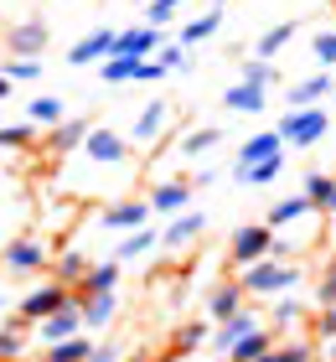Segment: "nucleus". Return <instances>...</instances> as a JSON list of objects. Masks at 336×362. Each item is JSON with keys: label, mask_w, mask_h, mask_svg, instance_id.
Segmentation results:
<instances>
[{"label": "nucleus", "mask_w": 336, "mask_h": 362, "mask_svg": "<svg viewBox=\"0 0 336 362\" xmlns=\"http://www.w3.org/2000/svg\"><path fill=\"white\" fill-rule=\"evenodd\" d=\"M300 279H306V269L295 259H259V264L238 269V290L254 295V300H279V295L300 290Z\"/></svg>", "instance_id": "1"}, {"label": "nucleus", "mask_w": 336, "mask_h": 362, "mask_svg": "<svg viewBox=\"0 0 336 362\" xmlns=\"http://www.w3.org/2000/svg\"><path fill=\"white\" fill-rule=\"evenodd\" d=\"M0 264H6L11 274L31 279V274L52 269V249H47V238H37V233H21V238H11V243H6V254H0Z\"/></svg>", "instance_id": "2"}, {"label": "nucleus", "mask_w": 336, "mask_h": 362, "mask_svg": "<svg viewBox=\"0 0 336 362\" xmlns=\"http://www.w3.org/2000/svg\"><path fill=\"white\" fill-rule=\"evenodd\" d=\"M176 124V109L166 104V98H150V104L134 114L129 124V145H140V151H156V140H166V129Z\"/></svg>", "instance_id": "3"}, {"label": "nucleus", "mask_w": 336, "mask_h": 362, "mask_svg": "<svg viewBox=\"0 0 336 362\" xmlns=\"http://www.w3.org/2000/svg\"><path fill=\"white\" fill-rule=\"evenodd\" d=\"M62 305H73V290H67V285H57V279H42L37 290H26V295H21L16 316H21L26 326H37V321H47V316H52V310H62Z\"/></svg>", "instance_id": "4"}, {"label": "nucleus", "mask_w": 336, "mask_h": 362, "mask_svg": "<svg viewBox=\"0 0 336 362\" xmlns=\"http://www.w3.org/2000/svg\"><path fill=\"white\" fill-rule=\"evenodd\" d=\"M78 151H83L88 166H104V171L129 166V140L120 135V129H88V140H83Z\"/></svg>", "instance_id": "5"}, {"label": "nucleus", "mask_w": 336, "mask_h": 362, "mask_svg": "<svg viewBox=\"0 0 336 362\" xmlns=\"http://www.w3.org/2000/svg\"><path fill=\"white\" fill-rule=\"evenodd\" d=\"M326 129H331V119H326V109H284V119H279V140H290V145H315V140H326Z\"/></svg>", "instance_id": "6"}, {"label": "nucleus", "mask_w": 336, "mask_h": 362, "mask_svg": "<svg viewBox=\"0 0 336 362\" xmlns=\"http://www.w3.org/2000/svg\"><path fill=\"white\" fill-rule=\"evenodd\" d=\"M269 243H274V228L269 223H243L228 243V264H238V269L259 264V259H269Z\"/></svg>", "instance_id": "7"}, {"label": "nucleus", "mask_w": 336, "mask_h": 362, "mask_svg": "<svg viewBox=\"0 0 336 362\" xmlns=\"http://www.w3.org/2000/svg\"><path fill=\"white\" fill-rule=\"evenodd\" d=\"M145 223H150V202H140V197L109 202L98 212V228H109V233H134V228H145Z\"/></svg>", "instance_id": "8"}, {"label": "nucleus", "mask_w": 336, "mask_h": 362, "mask_svg": "<svg viewBox=\"0 0 336 362\" xmlns=\"http://www.w3.org/2000/svg\"><path fill=\"white\" fill-rule=\"evenodd\" d=\"M6 47H11V57H42V47H47V21H42V16L11 21V26H6Z\"/></svg>", "instance_id": "9"}, {"label": "nucleus", "mask_w": 336, "mask_h": 362, "mask_svg": "<svg viewBox=\"0 0 336 362\" xmlns=\"http://www.w3.org/2000/svg\"><path fill=\"white\" fill-rule=\"evenodd\" d=\"M156 47H161V31L156 26H124V31H114V52L109 57H156Z\"/></svg>", "instance_id": "10"}, {"label": "nucleus", "mask_w": 336, "mask_h": 362, "mask_svg": "<svg viewBox=\"0 0 336 362\" xmlns=\"http://www.w3.org/2000/svg\"><path fill=\"white\" fill-rule=\"evenodd\" d=\"M145 202H150V212H166V218H176V212L192 207V181H156Z\"/></svg>", "instance_id": "11"}, {"label": "nucleus", "mask_w": 336, "mask_h": 362, "mask_svg": "<svg viewBox=\"0 0 336 362\" xmlns=\"http://www.w3.org/2000/svg\"><path fill=\"white\" fill-rule=\"evenodd\" d=\"M120 274H124V264H114V259H104V264H88V274L73 285V300L83 305L88 295H109L114 285H120Z\"/></svg>", "instance_id": "12"}, {"label": "nucleus", "mask_w": 336, "mask_h": 362, "mask_svg": "<svg viewBox=\"0 0 336 362\" xmlns=\"http://www.w3.org/2000/svg\"><path fill=\"white\" fill-rule=\"evenodd\" d=\"M202 233H207V212H176V223L161 233V249H187V243H197Z\"/></svg>", "instance_id": "13"}, {"label": "nucleus", "mask_w": 336, "mask_h": 362, "mask_svg": "<svg viewBox=\"0 0 336 362\" xmlns=\"http://www.w3.org/2000/svg\"><path fill=\"white\" fill-rule=\"evenodd\" d=\"M37 332H42V347H47V341H67V337H78V332H83V305L73 300V305L52 310L47 321H37Z\"/></svg>", "instance_id": "14"}, {"label": "nucleus", "mask_w": 336, "mask_h": 362, "mask_svg": "<svg viewBox=\"0 0 336 362\" xmlns=\"http://www.w3.org/2000/svg\"><path fill=\"white\" fill-rule=\"evenodd\" d=\"M248 332H259V321H254V310H238V316H228V321H217V332H212V352L217 357H228Z\"/></svg>", "instance_id": "15"}, {"label": "nucleus", "mask_w": 336, "mask_h": 362, "mask_svg": "<svg viewBox=\"0 0 336 362\" xmlns=\"http://www.w3.org/2000/svg\"><path fill=\"white\" fill-rule=\"evenodd\" d=\"M269 156H284L279 129H259L254 140H243L238 145V166H233V171H248V166H259V160H269Z\"/></svg>", "instance_id": "16"}, {"label": "nucleus", "mask_w": 336, "mask_h": 362, "mask_svg": "<svg viewBox=\"0 0 336 362\" xmlns=\"http://www.w3.org/2000/svg\"><path fill=\"white\" fill-rule=\"evenodd\" d=\"M109 52H114V31H109V26H98V31H88L83 42L67 47V62H73V68H88V62L109 57Z\"/></svg>", "instance_id": "17"}, {"label": "nucleus", "mask_w": 336, "mask_h": 362, "mask_svg": "<svg viewBox=\"0 0 336 362\" xmlns=\"http://www.w3.org/2000/svg\"><path fill=\"white\" fill-rule=\"evenodd\" d=\"M300 218H321V212H315V202H311L306 192L279 197V202L269 207V228H274V233H279V228H290V223H300Z\"/></svg>", "instance_id": "18"}, {"label": "nucleus", "mask_w": 336, "mask_h": 362, "mask_svg": "<svg viewBox=\"0 0 336 362\" xmlns=\"http://www.w3.org/2000/svg\"><path fill=\"white\" fill-rule=\"evenodd\" d=\"M243 300H248V295L238 290V279H223V285L207 295V321H228V316H238Z\"/></svg>", "instance_id": "19"}, {"label": "nucleus", "mask_w": 336, "mask_h": 362, "mask_svg": "<svg viewBox=\"0 0 336 362\" xmlns=\"http://www.w3.org/2000/svg\"><path fill=\"white\" fill-rule=\"evenodd\" d=\"M88 119H62L57 129H47V151H52V156H73L78 151V145L83 140H88Z\"/></svg>", "instance_id": "20"}, {"label": "nucleus", "mask_w": 336, "mask_h": 362, "mask_svg": "<svg viewBox=\"0 0 336 362\" xmlns=\"http://www.w3.org/2000/svg\"><path fill=\"white\" fill-rule=\"evenodd\" d=\"M150 249H161V233H156V228H134V233L120 238V249H114V264H134V259H145Z\"/></svg>", "instance_id": "21"}, {"label": "nucleus", "mask_w": 336, "mask_h": 362, "mask_svg": "<svg viewBox=\"0 0 336 362\" xmlns=\"http://www.w3.org/2000/svg\"><path fill=\"white\" fill-rule=\"evenodd\" d=\"M217 140H223V129H217V124H197V129H187V135L176 140V156H187V160H197V156H207V151H217Z\"/></svg>", "instance_id": "22"}, {"label": "nucleus", "mask_w": 336, "mask_h": 362, "mask_svg": "<svg viewBox=\"0 0 336 362\" xmlns=\"http://www.w3.org/2000/svg\"><path fill=\"white\" fill-rule=\"evenodd\" d=\"M202 341H207V321H187V326H176V337H171V352H166L161 362H181V357H192Z\"/></svg>", "instance_id": "23"}, {"label": "nucleus", "mask_w": 336, "mask_h": 362, "mask_svg": "<svg viewBox=\"0 0 336 362\" xmlns=\"http://www.w3.org/2000/svg\"><path fill=\"white\" fill-rule=\"evenodd\" d=\"M295 31H300V21H279V26H269L264 37H259V47H254V57H264V62H274L284 47L295 42Z\"/></svg>", "instance_id": "24"}, {"label": "nucleus", "mask_w": 336, "mask_h": 362, "mask_svg": "<svg viewBox=\"0 0 336 362\" xmlns=\"http://www.w3.org/2000/svg\"><path fill=\"white\" fill-rule=\"evenodd\" d=\"M114 316H120L114 290H109V295H88V300H83V332H98V326H109Z\"/></svg>", "instance_id": "25"}, {"label": "nucleus", "mask_w": 336, "mask_h": 362, "mask_svg": "<svg viewBox=\"0 0 336 362\" xmlns=\"http://www.w3.org/2000/svg\"><path fill=\"white\" fill-rule=\"evenodd\" d=\"M264 93H269V88H259V83H233V88L223 93V104H228L233 114H259V109L269 104Z\"/></svg>", "instance_id": "26"}, {"label": "nucleus", "mask_w": 336, "mask_h": 362, "mask_svg": "<svg viewBox=\"0 0 336 362\" xmlns=\"http://www.w3.org/2000/svg\"><path fill=\"white\" fill-rule=\"evenodd\" d=\"M326 93H331V73H315V78L290 88V104L284 109H315V98H326Z\"/></svg>", "instance_id": "27"}, {"label": "nucleus", "mask_w": 336, "mask_h": 362, "mask_svg": "<svg viewBox=\"0 0 336 362\" xmlns=\"http://www.w3.org/2000/svg\"><path fill=\"white\" fill-rule=\"evenodd\" d=\"M83 274H88V259H83L78 249H62V254L52 259V279H57V285H67V290H73Z\"/></svg>", "instance_id": "28"}, {"label": "nucleus", "mask_w": 336, "mask_h": 362, "mask_svg": "<svg viewBox=\"0 0 336 362\" xmlns=\"http://www.w3.org/2000/svg\"><path fill=\"white\" fill-rule=\"evenodd\" d=\"M217 31H223V6H212L207 16H197V21H187V26H181V47L207 42V37H217Z\"/></svg>", "instance_id": "29"}, {"label": "nucleus", "mask_w": 336, "mask_h": 362, "mask_svg": "<svg viewBox=\"0 0 336 362\" xmlns=\"http://www.w3.org/2000/svg\"><path fill=\"white\" fill-rule=\"evenodd\" d=\"M26 119L31 124H42V129H57L62 119H67V109H62V98H31V104H26Z\"/></svg>", "instance_id": "30"}, {"label": "nucleus", "mask_w": 336, "mask_h": 362, "mask_svg": "<svg viewBox=\"0 0 336 362\" xmlns=\"http://www.w3.org/2000/svg\"><path fill=\"white\" fill-rule=\"evenodd\" d=\"M47 357H57V362H88V352H93V341L88 337H67V341H47V347H42Z\"/></svg>", "instance_id": "31"}, {"label": "nucleus", "mask_w": 336, "mask_h": 362, "mask_svg": "<svg viewBox=\"0 0 336 362\" xmlns=\"http://www.w3.org/2000/svg\"><path fill=\"white\" fill-rule=\"evenodd\" d=\"M21 347H26V321L16 316V321L0 326V362H16V357H21Z\"/></svg>", "instance_id": "32"}, {"label": "nucleus", "mask_w": 336, "mask_h": 362, "mask_svg": "<svg viewBox=\"0 0 336 362\" xmlns=\"http://www.w3.org/2000/svg\"><path fill=\"white\" fill-rule=\"evenodd\" d=\"M269 347H274V337H269V332H248V337L238 341V347L228 352V362H259Z\"/></svg>", "instance_id": "33"}, {"label": "nucleus", "mask_w": 336, "mask_h": 362, "mask_svg": "<svg viewBox=\"0 0 336 362\" xmlns=\"http://www.w3.org/2000/svg\"><path fill=\"white\" fill-rule=\"evenodd\" d=\"M279 78V68L274 62H264V57H243L238 62V83H259V88H269Z\"/></svg>", "instance_id": "34"}, {"label": "nucleus", "mask_w": 336, "mask_h": 362, "mask_svg": "<svg viewBox=\"0 0 336 362\" xmlns=\"http://www.w3.org/2000/svg\"><path fill=\"white\" fill-rule=\"evenodd\" d=\"M279 166H284V156H269V160H259V166H248V171H233L243 181V187H269V181L279 176Z\"/></svg>", "instance_id": "35"}, {"label": "nucleus", "mask_w": 336, "mask_h": 362, "mask_svg": "<svg viewBox=\"0 0 336 362\" xmlns=\"http://www.w3.org/2000/svg\"><path fill=\"white\" fill-rule=\"evenodd\" d=\"M0 73H6L11 83H31V78H42V57H6Z\"/></svg>", "instance_id": "36"}, {"label": "nucleus", "mask_w": 336, "mask_h": 362, "mask_svg": "<svg viewBox=\"0 0 336 362\" xmlns=\"http://www.w3.org/2000/svg\"><path fill=\"white\" fill-rule=\"evenodd\" d=\"M98 73H104V83H129V78L140 73V57H104Z\"/></svg>", "instance_id": "37"}, {"label": "nucleus", "mask_w": 336, "mask_h": 362, "mask_svg": "<svg viewBox=\"0 0 336 362\" xmlns=\"http://www.w3.org/2000/svg\"><path fill=\"white\" fill-rule=\"evenodd\" d=\"M37 140V124H0V145H6V151H26V145Z\"/></svg>", "instance_id": "38"}, {"label": "nucleus", "mask_w": 336, "mask_h": 362, "mask_svg": "<svg viewBox=\"0 0 336 362\" xmlns=\"http://www.w3.org/2000/svg\"><path fill=\"white\" fill-rule=\"evenodd\" d=\"M181 6H187V0H145V26H156V31H161Z\"/></svg>", "instance_id": "39"}, {"label": "nucleus", "mask_w": 336, "mask_h": 362, "mask_svg": "<svg viewBox=\"0 0 336 362\" xmlns=\"http://www.w3.org/2000/svg\"><path fill=\"white\" fill-rule=\"evenodd\" d=\"M311 57L321 62L326 73L336 68V31H315V42H311Z\"/></svg>", "instance_id": "40"}, {"label": "nucleus", "mask_w": 336, "mask_h": 362, "mask_svg": "<svg viewBox=\"0 0 336 362\" xmlns=\"http://www.w3.org/2000/svg\"><path fill=\"white\" fill-rule=\"evenodd\" d=\"M331 181H336V176H326V171H311V176H306V197L315 202V212L326 207V197H331Z\"/></svg>", "instance_id": "41"}, {"label": "nucleus", "mask_w": 336, "mask_h": 362, "mask_svg": "<svg viewBox=\"0 0 336 362\" xmlns=\"http://www.w3.org/2000/svg\"><path fill=\"white\" fill-rule=\"evenodd\" d=\"M156 62H161L166 73H181V68H192V57L181 52V47H156Z\"/></svg>", "instance_id": "42"}, {"label": "nucleus", "mask_w": 336, "mask_h": 362, "mask_svg": "<svg viewBox=\"0 0 336 362\" xmlns=\"http://www.w3.org/2000/svg\"><path fill=\"white\" fill-rule=\"evenodd\" d=\"M315 300H321V305H336V259L326 264V274H321V285H315Z\"/></svg>", "instance_id": "43"}, {"label": "nucleus", "mask_w": 336, "mask_h": 362, "mask_svg": "<svg viewBox=\"0 0 336 362\" xmlns=\"http://www.w3.org/2000/svg\"><path fill=\"white\" fill-rule=\"evenodd\" d=\"M274 321H279V326H295V321H300V305L290 300V295H279V305H274Z\"/></svg>", "instance_id": "44"}, {"label": "nucleus", "mask_w": 336, "mask_h": 362, "mask_svg": "<svg viewBox=\"0 0 336 362\" xmlns=\"http://www.w3.org/2000/svg\"><path fill=\"white\" fill-rule=\"evenodd\" d=\"M315 352L306 347V341H290V347H279V362H311Z\"/></svg>", "instance_id": "45"}, {"label": "nucleus", "mask_w": 336, "mask_h": 362, "mask_svg": "<svg viewBox=\"0 0 336 362\" xmlns=\"http://www.w3.org/2000/svg\"><path fill=\"white\" fill-rule=\"evenodd\" d=\"M156 78H166L161 62H140V73H134V83H156Z\"/></svg>", "instance_id": "46"}, {"label": "nucleus", "mask_w": 336, "mask_h": 362, "mask_svg": "<svg viewBox=\"0 0 336 362\" xmlns=\"http://www.w3.org/2000/svg\"><path fill=\"white\" fill-rule=\"evenodd\" d=\"M120 357H124L120 347H93V352H88V362H120Z\"/></svg>", "instance_id": "47"}, {"label": "nucleus", "mask_w": 336, "mask_h": 362, "mask_svg": "<svg viewBox=\"0 0 336 362\" xmlns=\"http://www.w3.org/2000/svg\"><path fill=\"white\" fill-rule=\"evenodd\" d=\"M321 337H336V305L321 310Z\"/></svg>", "instance_id": "48"}, {"label": "nucleus", "mask_w": 336, "mask_h": 362, "mask_svg": "<svg viewBox=\"0 0 336 362\" xmlns=\"http://www.w3.org/2000/svg\"><path fill=\"white\" fill-rule=\"evenodd\" d=\"M321 218H336V181H331V197H326V207H321Z\"/></svg>", "instance_id": "49"}, {"label": "nucleus", "mask_w": 336, "mask_h": 362, "mask_svg": "<svg viewBox=\"0 0 336 362\" xmlns=\"http://www.w3.org/2000/svg\"><path fill=\"white\" fill-rule=\"evenodd\" d=\"M6 98H11V78L0 73V104H6Z\"/></svg>", "instance_id": "50"}, {"label": "nucleus", "mask_w": 336, "mask_h": 362, "mask_svg": "<svg viewBox=\"0 0 336 362\" xmlns=\"http://www.w3.org/2000/svg\"><path fill=\"white\" fill-rule=\"evenodd\" d=\"M259 362H279V347H269V352H264V357H259Z\"/></svg>", "instance_id": "51"}, {"label": "nucleus", "mask_w": 336, "mask_h": 362, "mask_svg": "<svg viewBox=\"0 0 336 362\" xmlns=\"http://www.w3.org/2000/svg\"><path fill=\"white\" fill-rule=\"evenodd\" d=\"M120 362H150V357H145V352H129V357H120Z\"/></svg>", "instance_id": "52"}, {"label": "nucleus", "mask_w": 336, "mask_h": 362, "mask_svg": "<svg viewBox=\"0 0 336 362\" xmlns=\"http://www.w3.org/2000/svg\"><path fill=\"white\" fill-rule=\"evenodd\" d=\"M326 341H331V362H336V337H326Z\"/></svg>", "instance_id": "53"}, {"label": "nucleus", "mask_w": 336, "mask_h": 362, "mask_svg": "<svg viewBox=\"0 0 336 362\" xmlns=\"http://www.w3.org/2000/svg\"><path fill=\"white\" fill-rule=\"evenodd\" d=\"M42 362H57V357H47V352H42Z\"/></svg>", "instance_id": "54"}, {"label": "nucleus", "mask_w": 336, "mask_h": 362, "mask_svg": "<svg viewBox=\"0 0 336 362\" xmlns=\"http://www.w3.org/2000/svg\"><path fill=\"white\" fill-rule=\"evenodd\" d=\"M217 6H228V0H217Z\"/></svg>", "instance_id": "55"}, {"label": "nucleus", "mask_w": 336, "mask_h": 362, "mask_svg": "<svg viewBox=\"0 0 336 362\" xmlns=\"http://www.w3.org/2000/svg\"><path fill=\"white\" fill-rule=\"evenodd\" d=\"M331 228H336V218H331Z\"/></svg>", "instance_id": "56"}, {"label": "nucleus", "mask_w": 336, "mask_h": 362, "mask_svg": "<svg viewBox=\"0 0 336 362\" xmlns=\"http://www.w3.org/2000/svg\"><path fill=\"white\" fill-rule=\"evenodd\" d=\"M331 98H336V88H331Z\"/></svg>", "instance_id": "57"}]
</instances>
